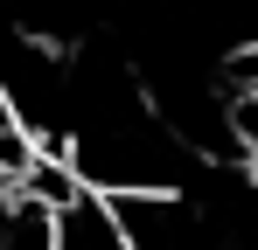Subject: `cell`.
<instances>
[{"mask_svg":"<svg viewBox=\"0 0 258 250\" xmlns=\"http://www.w3.org/2000/svg\"><path fill=\"white\" fill-rule=\"evenodd\" d=\"M230 153L258 181V90H230Z\"/></svg>","mask_w":258,"mask_h":250,"instance_id":"1","label":"cell"}]
</instances>
